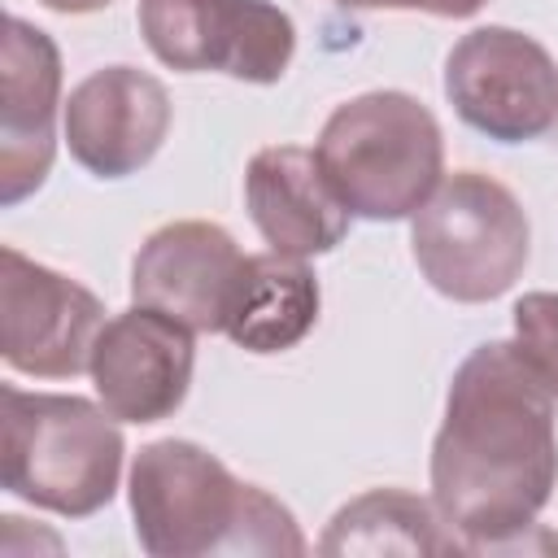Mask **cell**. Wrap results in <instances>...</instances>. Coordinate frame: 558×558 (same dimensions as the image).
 Listing matches in <instances>:
<instances>
[{"instance_id": "1", "label": "cell", "mask_w": 558, "mask_h": 558, "mask_svg": "<svg viewBox=\"0 0 558 558\" xmlns=\"http://www.w3.org/2000/svg\"><path fill=\"white\" fill-rule=\"evenodd\" d=\"M432 506L462 549H506L558 488V384L514 344H475L432 440Z\"/></svg>"}, {"instance_id": "2", "label": "cell", "mask_w": 558, "mask_h": 558, "mask_svg": "<svg viewBox=\"0 0 558 558\" xmlns=\"http://www.w3.org/2000/svg\"><path fill=\"white\" fill-rule=\"evenodd\" d=\"M131 527L148 558L305 554L296 514L196 440H148L126 475Z\"/></svg>"}, {"instance_id": "3", "label": "cell", "mask_w": 558, "mask_h": 558, "mask_svg": "<svg viewBox=\"0 0 558 558\" xmlns=\"http://www.w3.org/2000/svg\"><path fill=\"white\" fill-rule=\"evenodd\" d=\"M122 458V427L100 401L0 388V480L17 501L61 519H92L113 501Z\"/></svg>"}, {"instance_id": "4", "label": "cell", "mask_w": 558, "mask_h": 558, "mask_svg": "<svg viewBox=\"0 0 558 558\" xmlns=\"http://www.w3.org/2000/svg\"><path fill=\"white\" fill-rule=\"evenodd\" d=\"M314 157L353 218L401 222L445 179V135L436 113L397 87L340 100L314 144Z\"/></svg>"}, {"instance_id": "5", "label": "cell", "mask_w": 558, "mask_h": 558, "mask_svg": "<svg viewBox=\"0 0 558 558\" xmlns=\"http://www.w3.org/2000/svg\"><path fill=\"white\" fill-rule=\"evenodd\" d=\"M410 253L432 292L458 305H484L506 296L527 270L532 222L501 179L453 170L414 209Z\"/></svg>"}, {"instance_id": "6", "label": "cell", "mask_w": 558, "mask_h": 558, "mask_svg": "<svg viewBox=\"0 0 558 558\" xmlns=\"http://www.w3.org/2000/svg\"><path fill=\"white\" fill-rule=\"evenodd\" d=\"M148 52L179 74L270 87L296 57V22L270 0H140Z\"/></svg>"}, {"instance_id": "7", "label": "cell", "mask_w": 558, "mask_h": 558, "mask_svg": "<svg viewBox=\"0 0 558 558\" xmlns=\"http://www.w3.org/2000/svg\"><path fill=\"white\" fill-rule=\"evenodd\" d=\"M445 100L497 144L541 140L558 126V61L514 26H475L445 57Z\"/></svg>"}, {"instance_id": "8", "label": "cell", "mask_w": 558, "mask_h": 558, "mask_svg": "<svg viewBox=\"0 0 558 558\" xmlns=\"http://www.w3.org/2000/svg\"><path fill=\"white\" fill-rule=\"evenodd\" d=\"M105 323V301L87 283L26 257L13 244L0 248V357L9 371L74 379L92 366Z\"/></svg>"}, {"instance_id": "9", "label": "cell", "mask_w": 558, "mask_h": 558, "mask_svg": "<svg viewBox=\"0 0 558 558\" xmlns=\"http://www.w3.org/2000/svg\"><path fill=\"white\" fill-rule=\"evenodd\" d=\"M192 327L179 318L135 305L113 314L92 349V388L96 401L118 423H161L170 418L192 388L196 371V344Z\"/></svg>"}, {"instance_id": "10", "label": "cell", "mask_w": 558, "mask_h": 558, "mask_svg": "<svg viewBox=\"0 0 558 558\" xmlns=\"http://www.w3.org/2000/svg\"><path fill=\"white\" fill-rule=\"evenodd\" d=\"M61 48L35 22L9 13L0 39V205L35 196L57 157Z\"/></svg>"}, {"instance_id": "11", "label": "cell", "mask_w": 558, "mask_h": 558, "mask_svg": "<svg viewBox=\"0 0 558 558\" xmlns=\"http://www.w3.org/2000/svg\"><path fill=\"white\" fill-rule=\"evenodd\" d=\"M170 92L135 65H100L65 96V148L96 179L140 174L170 135Z\"/></svg>"}, {"instance_id": "12", "label": "cell", "mask_w": 558, "mask_h": 558, "mask_svg": "<svg viewBox=\"0 0 558 558\" xmlns=\"http://www.w3.org/2000/svg\"><path fill=\"white\" fill-rule=\"evenodd\" d=\"M244 257L248 253H240L235 235L222 222H166L148 231V240L131 257V301L214 336L222 331Z\"/></svg>"}, {"instance_id": "13", "label": "cell", "mask_w": 558, "mask_h": 558, "mask_svg": "<svg viewBox=\"0 0 558 558\" xmlns=\"http://www.w3.org/2000/svg\"><path fill=\"white\" fill-rule=\"evenodd\" d=\"M244 205L275 253L323 257L349 235V209L327 183L314 148L266 144L244 170Z\"/></svg>"}, {"instance_id": "14", "label": "cell", "mask_w": 558, "mask_h": 558, "mask_svg": "<svg viewBox=\"0 0 558 558\" xmlns=\"http://www.w3.org/2000/svg\"><path fill=\"white\" fill-rule=\"evenodd\" d=\"M323 310L318 275L310 270V257L292 253H248L244 270L235 279L222 336L240 344L244 353H288L296 349Z\"/></svg>"}, {"instance_id": "15", "label": "cell", "mask_w": 558, "mask_h": 558, "mask_svg": "<svg viewBox=\"0 0 558 558\" xmlns=\"http://www.w3.org/2000/svg\"><path fill=\"white\" fill-rule=\"evenodd\" d=\"M462 541L449 532L440 510L410 488H366L344 501L327 532L318 536V554H458Z\"/></svg>"}, {"instance_id": "16", "label": "cell", "mask_w": 558, "mask_h": 558, "mask_svg": "<svg viewBox=\"0 0 558 558\" xmlns=\"http://www.w3.org/2000/svg\"><path fill=\"white\" fill-rule=\"evenodd\" d=\"M510 318H514V344L558 384V292H523Z\"/></svg>"}, {"instance_id": "17", "label": "cell", "mask_w": 558, "mask_h": 558, "mask_svg": "<svg viewBox=\"0 0 558 558\" xmlns=\"http://www.w3.org/2000/svg\"><path fill=\"white\" fill-rule=\"evenodd\" d=\"M331 4L357 9V13H427V17L462 22V17H475L488 0H331Z\"/></svg>"}, {"instance_id": "18", "label": "cell", "mask_w": 558, "mask_h": 558, "mask_svg": "<svg viewBox=\"0 0 558 558\" xmlns=\"http://www.w3.org/2000/svg\"><path fill=\"white\" fill-rule=\"evenodd\" d=\"M44 9H52V13H65V17H83V13H100V9H109L113 0H39Z\"/></svg>"}, {"instance_id": "19", "label": "cell", "mask_w": 558, "mask_h": 558, "mask_svg": "<svg viewBox=\"0 0 558 558\" xmlns=\"http://www.w3.org/2000/svg\"><path fill=\"white\" fill-rule=\"evenodd\" d=\"M554 549H558V536H554Z\"/></svg>"}]
</instances>
